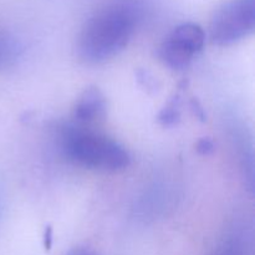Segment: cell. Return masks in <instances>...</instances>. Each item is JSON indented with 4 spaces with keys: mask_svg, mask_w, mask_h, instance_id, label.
Returning <instances> with one entry per match:
<instances>
[{
    "mask_svg": "<svg viewBox=\"0 0 255 255\" xmlns=\"http://www.w3.org/2000/svg\"><path fill=\"white\" fill-rule=\"evenodd\" d=\"M197 151L202 154H209L214 151L213 142L209 138H203L197 143Z\"/></svg>",
    "mask_w": 255,
    "mask_h": 255,
    "instance_id": "cell-8",
    "label": "cell"
},
{
    "mask_svg": "<svg viewBox=\"0 0 255 255\" xmlns=\"http://www.w3.org/2000/svg\"><path fill=\"white\" fill-rule=\"evenodd\" d=\"M67 255H96V254H94L92 252L87 251V249L85 248H75L72 249V251H70L69 253H67Z\"/></svg>",
    "mask_w": 255,
    "mask_h": 255,
    "instance_id": "cell-10",
    "label": "cell"
},
{
    "mask_svg": "<svg viewBox=\"0 0 255 255\" xmlns=\"http://www.w3.org/2000/svg\"><path fill=\"white\" fill-rule=\"evenodd\" d=\"M138 20L132 2L120 1L95 12L82 26L76 51L87 64H100L119 55L128 45Z\"/></svg>",
    "mask_w": 255,
    "mask_h": 255,
    "instance_id": "cell-1",
    "label": "cell"
},
{
    "mask_svg": "<svg viewBox=\"0 0 255 255\" xmlns=\"http://www.w3.org/2000/svg\"><path fill=\"white\" fill-rule=\"evenodd\" d=\"M52 244V229L51 227H46L44 232V247L46 251H49L51 248Z\"/></svg>",
    "mask_w": 255,
    "mask_h": 255,
    "instance_id": "cell-9",
    "label": "cell"
},
{
    "mask_svg": "<svg viewBox=\"0 0 255 255\" xmlns=\"http://www.w3.org/2000/svg\"><path fill=\"white\" fill-rule=\"evenodd\" d=\"M107 111V100L101 90L90 86L80 95L74 107V119L86 125L104 119Z\"/></svg>",
    "mask_w": 255,
    "mask_h": 255,
    "instance_id": "cell-5",
    "label": "cell"
},
{
    "mask_svg": "<svg viewBox=\"0 0 255 255\" xmlns=\"http://www.w3.org/2000/svg\"><path fill=\"white\" fill-rule=\"evenodd\" d=\"M204 42V30L193 22H184L167 35L159 46V57L171 69H186L194 55L203 49Z\"/></svg>",
    "mask_w": 255,
    "mask_h": 255,
    "instance_id": "cell-4",
    "label": "cell"
},
{
    "mask_svg": "<svg viewBox=\"0 0 255 255\" xmlns=\"http://www.w3.org/2000/svg\"><path fill=\"white\" fill-rule=\"evenodd\" d=\"M179 120V95H176L159 112L158 121L164 126L176 124Z\"/></svg>",
    "mask_w": 255,
    "mask_h": 255,
    "instance_id": "cell-7",
    "label": "cell"
},
{
    "mask_svg": "<svg viewBox=\"0 0 255 255\" xmlns=\"http://www.w3.org/2000/svg\"><path fill=\"white\" fill-rule=\"evenodd\" d=\"M255 0H227L214 12L209 39L217 46H231L253 34Z\"/></svg>",
    "mask_w": 255,
    "mask_h": 255,
    "instance_id": "cell-3",
    "label": "cell"
},
{
    "mask_svg": "<svg viewBox=\"0 0 255 255\" xmlns=\"http://www.w3.org/2000/svg\"><path fill=\"white\" fill-rule=\"evenodd\" d=\"M212 255H247V248L239 238L229 237L217 247Z\"/></svg>",
    "mask_w": 255,
    "mask_h": 255,
    "instance_id": "cell-6",
    "label": "cell"
},
{
    "mask_svg": "<svg viewBox=\"0 0 255 255\" xmlns=\"http://www.w3.org/2000/svg\"><path fill=\"white\" fill-rule=\"evenodd\" d=\"M64 148L77 164L96 171H124L131 162L128 152L119 142L79 127H69L65 131Z\"/></svg>",
    "mask_w": 255,
    "mask_h": 255,
    "instance_id": "cell-2",
    "label": "cell"
}]
</instances>
